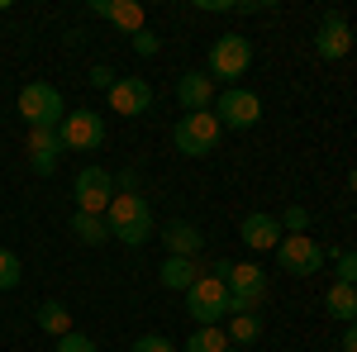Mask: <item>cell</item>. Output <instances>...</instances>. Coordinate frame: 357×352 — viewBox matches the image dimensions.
I'll return each mask as SVG.
<instances>
[{
  "mask_svg": "<svg viewBox=\"0 0 357 352\" xmlns=\"http://www.w3.org/2000/svg\"><path fill=\"white\" fill-rule=\"evenodd\" d=\"M158 48H162V38H158L153 29H138V33H134V53L138 57H153Z\"/></svg>",
  "mask_w": 357,
  "mask_h": 352,
  "instance_id": "cell-29",
  "label": "cell"
},
{
  "mask_svg": "<svg viewBox=\"0 0 357 352\" xmlns=\"http://www.w3.org/2000/svg\"><path fill=\"white\" fill-rule=\"evenodd\" d=\"M57 138H62V148H72V153H91V148L105 143V119H100L96 109H72V114H62Z\"/></svg>",
  "mask_w": 357,
  "mask_h": 352,
  "instance_id": "cell-7",
  "label": "cell"
},
{
  "mask_svg": "<svg viewBox=\"0 0 357 352\" xmlns=\"http://www.w3.org/2000/svg\"><path fill=\"white\" fill-rule=\"evenodd\" d=\"M220 134H224L220 119H215L210 109H195V114H181V119H176L172 143H176V153H181V158H205V153H215V148H220Z\"/></svg>",
  "mask_w": 357,
  "mask_h": 352,
  "instance_id": "cell-2",
  "label": "cell"
},
{
  "mask_svg": "<svg viewBox=\"0 0 357 352\" xmlns=\"http://www.w3.org/2000/svg\"><path fill=\"white\" fill-rule=\"evenodd\" d=\"M176 100H181V109H186V114L210 109V105H215V82H210L205 72H186V77L176 82Z\"/></svg>",
  "mask_w": 357,
  "mask_h": 352,
  "instance_id": "cell-18",
  "label": "cell"
},
{
  "mask_svg": "<svg viewBox=\"0 0 357 352\" xmlns=\"http://www.w3.org/2000/svg\"><path fill=\"white\" fill-rule=\"evenodd\" d=\"M20 276H24L20 257H15L10 247H0V291H15V286H20Z\"/></svg>",
  "mask_w": 357,
  "mask_h": 352,
  "instance_id": "cell-24",
  "label": "cell"
},
{
  "mask_svg": "<svg viewBox=\"0 0 357 352\" xmlns=\"http://www.w3.org/2000/svg\"><path fill=\"white\" fill-rule=\"evenodd\" d=\"M110 109L114 114H148L153 109V86L143 82V77H119V82L110 86Z\"/></svg>",
  "mask_w": 357,
  "mask_h": 352,
  "instance_id": "cell-10",
  "label": "cell"
},
{
  "mask_svg": "<svg viewBox=\"0 0 357 352\" xmlns=\"http://www.w3.org/2000/svg\"><path fill=\"white\" fill-rule=\"evenodd\" d=\"M333 271H338L343 286H357V252H338L333 257Z\"/></svg>",
  "mask_w": 357,
  "mask_h": 352,
  "instance_id": "cell-26",
  "label": "cell"
},
{
  "mask_svg": "<svg viewBox=\"0 0 357 352\" xmlns=\"http://www.w3.org/2000/svg\"><path fill=\"white\" fill-rule=\"evenodd\" d=\"M276 267L291 271V276H314V271L324 267V247L314 243L310 234H286L276 243Z\"/></svg>",
  "mask_w": 357,
  "mask_h": 352,
  "instance_id": "cell-6",
  "label": "cell"
},
{
  "mask_svg": "<svg viewBox=\"0 0 357 352\" xmlns=\"http://www.w3.org/2000/svg\"><path fill=\"white\" fill-rule=\"evenodd\" d=\"M238 238H243L252 252H267V247H276L286 234H281V219L276 215H262V210H257V215H248L243 224H238Z\"/></svg>",
  "mask_w": 357,
  "mask_h": 352,
  "instance_id": "cell-14",
  "label": "cell"
},
{
  "mask_svg": "<svg viewBox=\"0 0 357 352\" xmlns=\"http://www.w3.org/2000/svg\"><path fill=\"white\" fill-rule=\"evenodd\" d=\"M33 319H38L43 333H53V338L72 333V314H67V305H62V300H43V305L33 309Z\"/></svg>",
  "mask_w": 357,
  "mask_h": 352,
  "instance_id": "cell-19",
  "label": "cell"
},
{
  "mask_svg": "<svg viewBox=\"0 0 357 352\" xmlns=\"http://www.w3.org/2000/svg\"><path fill=\"white\" fill-rule=\"evenodd\" d=\"M57 352H96V343H91L86 333L72 328V333H62V338H57Z\"/></svg>",
  "mask_w": 357,
  "mask_h": 352,
  "instance_id": "cell-28",
  "label": "cell"
},
{
  "mask_svg": "<svg viewBox=\"0 0 357 352\" xmlns=\"http://www.w3.org/2000/svg\"><path fill=\"white\" fill-rule=\"evenodd\" d=\"M248 62H252V43H248L243 33H220V38L210 43V77L234 82V77L248 72Z\"/></svg>",
  "mask_w": 357,
  "mask_h": 352,
  "instance_id": "cell-8",
  "label": "cell"
},
{
  "mask_svg": "<svg viewBox=\"0 0 357 352\" xmlns=\"http://www.w3.org/2000/svg\"><path fill=\"white\" fill-rule=\"evenodd\" d=\"M257 338H262L257 314H229V343H257Z\"/></svg>",
  "mask_w": 357,
  "mask_h": 352,
  "instance_id": "cell-23",
  "label": "cell"
},
{
  "mask_svg": "<svg viewBox=\"0 0 357 352\" xmlns=\"http://www.w3.org/2000/svg\"><path fill=\"white\" fill-rule=\"evenodd\" d=\"M105 224H110V238L138 247V243L153 238V205L138 190H119L110 200V210H105Z\"/></svg>",
  "mask_w": 357,
  "mask_h": 352,
  "instance_id": "cell-1",
  "label": "cell"
},
{
  "mask_svg": "<svg viewBox=\"0 0 357 352\" xmlns=\"http://www.w3.org/2000/svg\"><path fill=\"white\" fill-rule=\"evenodd\" d=\"M205 271H210V267H205L200 257H167L158 276H162L167 291H181V296H186V291H191V286L200 281V276H205Z\"/></svg>",
  "mask_w": 357,
  "mask_h": 352,
  "instance_id": "cell-17",
  "label": "cell"
},
{
  "mask_svg": "<svg viewBox=\"0 0 357 352\" xmlns=\"http://www.w3.org/2000/svg\"><path fill=\"white\" fill-rule=\"evenodd\" d=\"M114 200V176L105 167H82L77 171V215H105Z\"/></svg>",
  "mask_w": 357,
  "mask_h": 352,
  "instance_id": "cell-9",
  "label": "cell"
},
{
  "mask_svg": "<svg viewBox=\"0 0 357 352\" xmlns=\"http://www.w3.org/2000/svg\"><path fill=\"white\" fill-rule=\"evenodd\" d=\"M210 276H220L224 286H229V296H243V291H257V286H267V271L257 267V262H210Z\"/></svg>",
  "mask_w": 357,
  "mask_h": 352,
  "instance_id": "cell-12",
  "label": "cell"
},
{
  "mask_svg": "<svg viewBox=\"0 0 357 352\" xmlns=\"http://www.w3.org/2000/svg\"><path fill=\"white\" fill-rule=\"evenodd\" d=\"M91 82H96V86H105V91H110V86H114V72H110V67H96V72H91Z\"/></svg>",
  "mask_w": 357,
  "mask_h": 352,
  "instance_id": "cell-30",
  "label": "cell"
},
{
  "mask_svg": "<svg viewBox=\"0 0 357 352\" xmlns=\"http://www.w3.org/2000/svg\"><path fill=\"white\" fill-rule=\"evenodd\" d=\"M348 48H353V29H348V20H343L338 10H329V15L319 20V33H314V53L338 62V57H348Z\"/></svg>",
  "mask_w": 357,
  "mask_h": 352,
  "instance_id": "cell-11",
  "label": "cell"
},
{
  "mask_svg": "<svg viewBox=\"0 0 357 352\" xmlns=\"http://www.w3.org/2000/svg\"><path fill=\"white\" fill-rule=\"evenodd\" d=\"M186 314H191L200 328L229 319V286H224L220 276H210V271H205L191 291H186Z\"/></svg>",
  "mask_w": 357,
  "mask_h": 352,
  "instance_id": "cell-3",
  "label": "cell"
},
{
  "mask_svg": "<svg viewBox=\"0 0 357 352\" xmlns=\"http://www.w3.org/2000/svg\"><path fill=\"white\" fill-rule=\"evenodd\" d=\"M324 309H329V319H357V286L333 281L329 296H324Z\"/></svg>",
  "mask_w": 357,
  "mask_h": 352,
  "instance_id": "cell-20",
  "label": "cell"
},
{
  "mask_svg": "<svg viewBox=\"0 0 357 352\" xmlns=\"http://www.w3.org/2000/svg\"><path fill=\"white\" fill-rule=\"evenodd\" d=\"M72 234L82 238V243H105L110 238V224H105V215H72Z\"/></svg>",
  "mask_w": 357,
  "mask_h": 352,
  "instance_id": "cell-21",
  "label": "cell"
},
{
  "mask_svg": "<svg viewBox=\"0 0 357 352\" xmlns=\"http://www.w3.org/2000/svg\"><path fill=\"white\" fill-rule=\"evenodd\" d=\"M281 229H291V234H305V229H310V210H305V205H291V210L281 215Z\"/></svg>",
  "mask_w": 357,
  "mask_h": 352,
  "instance_id": "cell-27",
  "label": "cell"
},
{
  "mask_svg": "<svg viewBox=\"0 0 357 352\" xmlns=\"http://www.w3.org/2000/svg\"><path fill=\"white\" fill-rule=\"evenodd\" d=\"M20 114H24L29 129H57L62 124V95H57V86L48 82H29L24 91H20Z\"/></svg>",
  "mask_w": 357,
  "mask_h": 352,
  "instance_id": "cell-4",
  "label": "cell"
},
{
  "mask_svg": "<svg viewBox=\"0 0 357 352\" xmlns=\"http://www.w3.org/2000/svg\"><path fill=\"white\" fill-rule=\"evenodd\" d=\"M91 10H96L100 20H110L114 29H124V33L148 29V15H143V5H138V0H91Z\"/></svg>",
  "mask_w": 357,
  "mask_h": 352,
  "instance_id": "cell-15",
  "label": "cell"
},
{
  "mask_svg": "<svg viewBox=\"0 0 357 352\" xmlns=\"http://www.w3.org/2000/svg\"><path fill=\"white\" fill-rule=\"evenodd\" d=\"M24 153H29V167H33L38 176H48V171L57 167V158H62L67 148H62V138H57V129H29Z\"/></svg>",
  "mask_w": 357,
  "mask_h": 352,
  "instance_id": "cell-13",
  "label": "cell"
},
{
  "mask_svg": "<svg viewBox=\"0 0 357 352\" xmlns=\"http://www.w3.org/2000/svg\"><path fill=\"white\" fill-rule=\"evenodd\" d=\"M129 352H176V343L162 338V333H143V338H134V348H129Z\"/></svg>",
  "mask_w": 357,
  "mask_h": 352,
  "instance_id": "cell-25",
  "label": "cell"
},
{
  "mask_svg": "<svg viewBox=\"0 0 357 352\" xmlns=\"http://www.w3.org/2000/svg\"><path fill=\"white\" fill-rule=\"evenodd\" d=\"M348 190H357V167H353V171H348Z\"/></svg>",
  "mask_w": 357,
  "mask_h": 352,
  "instance_id": "cell-32",
  "label": "cell"
},
{
  "mask_svg": "<svg viewBox=\"0 0 357 352\" xmlns=\"http://www.w3.org/2000/svg\"><path fill=\"white\" fill-rule=\"evenodd\" d=\"M186 352H229V333H224L220 324L195 328L191 338H186Z\"/></svg>",
  "mask_w": 357,
  "mask_h": 352,
  "instance_id": "cell-22",
  "label": "cell"
},
{
  "mask_svg": "<svg viewBox=\"0 0 357 352\" xmlns=\"http://www.w3.org/2000/svg\"><path fill=\"white\" fill-rule=\"evenodd\" d=\"M162 243H167V257H200L205 234L195 229L191 219H172V224L162 229Z\"/></svg>",
  "mask_w": 357,
  "mask_h": 352,
  "instance_id": "cell-16",
  "label": "cell"
},
{
  "mask_svg": "<svg viewBox=\"0 0 357 352\" xmlns=\"http://www.w3.org/2000/svg\"><path fill=\"white\" fill-rule=\"evenodd\" d=\"M210 114L220 119L224 129H252L262 119V100L252 91H243V86H224L215 95V105H210Z\"/></svg>",
  "mask_w": 357,
  "mask_h": 352,
  "instance_id": "cell-5",
  "label": "cell"
},
{
  "mask_svg": "<svg viewBox=\"0 0 357 352\" xmlns=\"http://www.w3.org/2000/svg\"><path fill=\"white\" fill-rule=\"evenodd\" d=\"M343 352H357V324L348 328V333H343Z\"/></svg>",
  "mask_w": 357,
  "mask_h": 352,
  "instance_id": "cell-31",
  "label": "cell"
}]
</instances>
